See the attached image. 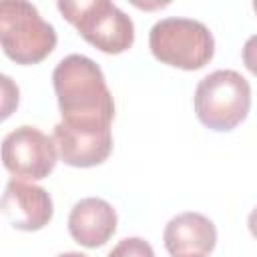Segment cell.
I'll use <instances>...</instances> for the list:
<instances>
[{
  "label": "cell",
  "mask_w": 257,
  "mask_h": 257,
  "mask_svg": "<svg viewBox=\"0 0 257 257\" xmlns=\"http://www.w3.org/2000/svg\"><path fill=\"white\" fill-rule=\"evenodd\" d=\"M0 42L4 54L16 64H36L54 50L56 30L30 2H2Z\"/></svg>",
  "instance_id": "obj_3"
},
{
  "label": "cell",
  "mask_w": 257,
  "mask_h": 257,
  "mask_svg": "<svg viewBox=\"0 0 257 257\" xmlns=\"http://www.w3.org/2000/svg\"><path fill=\"white\" fill-rule=\"evenodd\" d=\"M187 257H205V255H187Z\"/></svg>",
  "instance_id": "obj_16"
},
{
  "label": "cell",
  "mask_w": 257,
  "mask_h": 257,
  "mask_svg": "<svg viewBox=\"0 0 257 257\" xmlns=\"http://www.w3.org/2000/svg\"><path fill=\"white\" fill-rule=\"evenodd\" d=\"M243 62L251 74L257 76V34L249 36L243 44Z\"/></svg>",
  "instance_id": "obj_12"
},
{
  "label": "cell",
  "mask_w": 257,
  "mask_h": 257,
  "mask_svg": "<svg viewBox=\"0 0 257 257\" xmlns=\"http://www.w3.org/2000/svg\"><path fill=\"white\" fill-rule=\"evenodd\" d=\"M54 213L50 195L32 183L10 179L2 195V215L20 231H38L50 223Z\"/></svg>",
  "instance_id": "obj_8"
},
{
  "label": "cell",
  "mask_w": 257,
  "mask_h": 257,
  "mask_svg": "<svg viewBox=\"0 0 257 257\" xmlns=\"http://www.w3.org/2000/svg\"><path fill=\"white\" fill-rule=\"evenodd\" d=\"M56 8L78 34L100 52L120 54L135 42V24L131 16L108 0L58 2Z\"/></svg>",
  "instance_id": "obj_4"
},
{
  "label": "cell",
  "mask_w": 257,
  "mask_h": 257,
  "mask_svg": "<svg viewBox=\"0 0 257 257\" xmlns=\"http://www.w3.org/2000/svg\"><path fill=\"white\" fill-rule=\"evenodd\" d=\"M163 241L171 257L209 255L217 243V229L209 217L187 211L167 223Z\"/></svg>",
  "instance_id": "obj_10"
},
{
  "label": "cell",
  "mask_w": 257,
  "mask_h": 257,
  "mask_svg": "<svg viewBox=\"0 0 257 257\" xmlns=\"http://www.w3.org/2000/svg\"><path fill=\"white\" fill-rule=\"evenodd\" d=\"M251 108V86L237 70H215L195 88L197 118L211 131H233Z\"/></svg>",
  "instance_id": "obj_2"
},
{
  "label": "cell",
  "mask_w": 257,
  "mask_h": 257,
  "mask_svg": "<svg viewBox=\"0 0 257 257\" xmlns=\"http://www.w3.org/2000/svg\"><path fill=\"white\" fill-rule=\"evenodd\" d=\"M68 231L82 247H102L116 231V211L104 199H80L68 215Z\"/></svg>",
  "instance_id": "obj_9"
},
{
  "label": "cell",
  "mask_w": 257,
  "mask_h": 257,
  "mask_svg": "<svg viewBox=\"0 0 257 257\" xmlns=\"http://www.w3.org/2000/svg\"><path fill=\"white\" fill-rule=\"evenodd\" d=\"M54 139L36 126L22 124L8 133L2 141V163L10 175L26 181L46 179L56 167Z\"/></svg>",
  "instance_id": "obj_6"
},
{
  "label": "cell",
  "mask_w": 257,
  "mask_h": 257,
  "mask_svg": "<svg viewBox=\"0 0 257 257\" xmlns=\"http://www.w3.org/2000/svg\"><path fill=\"white\" fill-rule=\"evenodd\" d=\"M247 227H249V231H251V235L257 239V207L249 213V217H247Z\"/></svg>",
  "instance_id": "obj_13"
},
{
  "label": "cell",
  "mask_w": 257,
  "mask_h": 257,
  "mask_svg": "<svg viewBox=\"0 0 257 257\" xmlns=\"http://www.w3.org/2000/svg\"><path fill=\"white\" fill-rule=\"evenodd\" d=\"M58 257H88L84 253H78V251H68V253H60Z\"/></svg>",
  "instance_id": "obj_14"
},
{
  "label": "cell",
  "mask_w": 257,
  "mask_h": 257,
  "mask_svg": "<svg viewBox=\"0 0 257 257\" xmlns=\"http://www.w3.org/2000/svg\"><path fill=\"white\" fill-rule=\"evenodd\" d=\"M149 46L163 64L199 70L215 54V40L211 30L193 18H163L149 32Z\"/></svg>",
  "instance_id": "obj_5"
},
{
  "label": "cell",
  "mask_w": 257,
  "mask_h": 257,
  "mask_svg": "<svg viewBox=\"0 0 257 257\" xmlns=\"http://www.w3.org/2000/svg\"><path fill=\"white\" fill-rule=\"evenodd\" d=\"M253 10H255V12H257V0H255V2H253Z\"/></svg>",
  "instance_id": "obj_15"
},
{
  "label": "cell",
  "mask_w": 257,
  "mask_h": 257,
  "mask_svg": "<svg viewBox=\"0 0 257 257\" xmlns=\"http://www.w3.org/2000/svg\"><path fill=\"white\" fill-rule=\"evenodd\" d=\"M52 139L60 161L70 167H96L112 153L110 124H68L60 120Z\"/></svg>",
  "instance_id": "obj_7"
},
{
  "label": "cell",
  "mask_w": 257,
  "mask_h": 257,
  "mask_svg": "<svg viewBox=\"0 0 257 257\" xmlns=\"http://www.w3.org/2000/svg\"><path fill=\"white\" fill-rule=\"evenodd\" d=\"M108 257H155V251L149 241L141 237H126L112 247Z\"/></svg>",
  "instance_id": "obj_11"
},
{
  "label": "cell",
  "mask_w": 257,
  "mask_h": 257,
  "mask_svg": "<svg viewBox=\"0 0 257 257\" xmlns=\"http://www.w3.org/2000/svg\"><path fill=\"white\" fill-rule=\"evenodd\" d=\"M52 84L62 120L68 124H110L114 100L100 66L84 54L64 56L54 72Z\"/></svg>",
  "instance_id": "obj_1"
}]
</instances>
